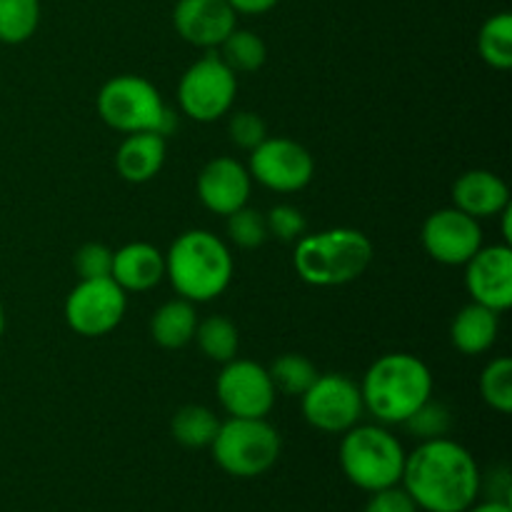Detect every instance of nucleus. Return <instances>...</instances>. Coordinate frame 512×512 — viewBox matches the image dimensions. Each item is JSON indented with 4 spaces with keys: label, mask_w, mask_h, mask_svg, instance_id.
<instances>
[{
    "label": "nucleus",
    "mask_w": 512,
    "mask_h": 512,
    "mask_svg": "<svg viewBox=\"0 0 512 512\" xmlns=\"http://www.w3.org/2000/svg\"><path fill=\"white\" fill-rule=\"evenodd\" d=\"M168 145L158 133H130L115 153V168L128 183H148L160 173Z\"/></svg>",
    "instance_id": "nucleus-19"
},
{
    "label": "nucleus",
    "mask_w": 512,
    "mask_h": 512,
    "mask_svg": "<svg viewBox=\"0 0 512 512\" xmlns=\"http://www.w3.org/2000/svg\"><path fill=\"white\" fill-rule=\"evenodd\" d=\"M220 470L233 478H260L280 458L283 440L265 418H228L210 443Z\"/></svg>",
    "instance_id": "nucleus-7"
},
{
    "label": "nucleus",
    "mask_w": 512,
    "mask_h": 512,
    "mask_svg": "<svg viewBox=\"0 0 512 512\" xmlns=\"http://www.w3.org/2000/svg\"><path fill=\"white\" fill-rule=\"evenodd\" d=\"M268 223V235L278 238L280 243H298L308 233V220L293 205H273L265 215Z\"/></svg>",
    "instance_id": "nucleus-31"
},
{
    "label": "nucleus",
    "mask_w": 512,
    "mask_h": 512,
    "mask_svg": "<svg viewBox=\"0 0 512 512\" xmlns=\"http://www.w3.org/2000/svg\"><path fill=\"white\" fill-rule=\"evenodd\" d=\"M218 428L220 420L205 405H185L173 415V423H170V433H173L175 443L188 450L210 448V443L218 435Z\"/></svg>",
    "instance_id": "nucleus-22"
},
{
    "label": "nucleus",
    "mask_w": 512,
    "mask_h": 512,
    "mask_svg": "<svg viewBox=\"0 0 512 512\" xmlns=\"http://www.w3.org/2000/svg\"><path fill=\"white\" fill-rule=\"evenodd\" d=\"M363 512H420V510L415 508V503L410 500V495L405 493L400 485H393V488L375 490V493H370Z\"/></svg>",
    "instance_id": "nucleus-34"
},
{
    "label": "nucleus",
    "mask_w": 512,
    "mask_h": 512,
    "mask_svg": "<svg viewBox=\"0 0 512 512\" xmlns=\"http://www.w3.org/2000/svg\"><path fill=\"white\" fill-rule=\"evenodd\" d=\"M38 23L40 0H0V43H25L33 38Z\"/></svg>",
    "instance_id": "nucleus-27"
},
{
    "label": "nucleus",
    "mask_w": 512,
    "mask_h": 512,
    "mask_svg": "<svg viewBox=\"0 0 512 512\" xmlns=\"http://www.w3.org/2000/svg\"><path fill=\"white\" fill-rule=\"evenodd\" d=\"M195 328H198L195 303L185 298H175L160 305L150 320V335L165 350L185 348L195 338Z\"/></svg>",
    "instance_id": "nucleus-21"
},
{
    "label": "nucleus",
    "mask_w": 512,
    "mask_h": 512,
    "mask_svg": "<svg viewBox=\"0 0 512 512\" xmlns=\"http://www.w3.org/2000/svg\"><path fill=\"white\" fill-rule=\"evenodd\" d=\"M250 178L248 168L233 158H213L205 163L198 175V198L210 213L225 215L235 213L238 208L248 205L250 198Z\"/></svg>",
    "instance_id": "nucleus-16"
},
{
    "label": "nucleus",
    "mask_w": 512,
    "mask_h": 512,
    "mask_svg": "<svg viewBox=\"0 0 512 512\" xmlns=\"http://www.w3.org/2000/svg\"><path fill=\"white\" fill-rule=\"evenodd\" d=\"M128 308V295L113 278L80 280L65 300V323L83 338H100L115 330Z\"/></svg>",
    "instance_id": "nucleus-10"
},
{
    "label": "nucleus",
    "mask_w": 512,
    "mask_h": 512,
    "mask_svg": "<svg viewBox=\"0 0 512 512\" xmlns=\"http://www.w3.org/2000/svg\"><path fill=\"white\" fill-rule=\"evenodd\" d=\"M235 93H238V73H233L218 53H208L183 73L178 85V103L188 118L198 123H213L230 113Z\"/></svg>",
    "instance_id": "nucleus-8"
},
{
    "label": "nucleus",
    "mask_w": 512,
    "mask_h": 512,
    "mask_svg": "<svg viewBox=\"0 0 512 512\" xmlns=\"http://www.w3.org/2000/svg\"><path fill=\"white\" fill-rule=\"evenodd\" d=\"M228 238L233 240L238 248L253 250L260 248V245L268 240V223H265V215L260 210L248 208H238L235 213L228 215Z\"/></svg>",
    "instance_id": "nucleus-30"
},
{
    "label": "nucleus",
    "mask_w": 512,
    "mask_h": 512,
    "mask_svg": "<svg viewBox=\"0 0 512 512\" xmlns=\"http://www.w3.org/2000/svg\"><path fill=\"white\" fill-rule=\"evenodd\" d=\"M360 395L375 420L403 425L425 400L433 398V373L418 355H380L365 373Z\"/></svg>",
    "instance_id": "nucleus-2"
},
{
    "label": "nucleus",
    "mask_w": 512,
    "mask_h": 512,
    "mask_svg": "<svg viewBox=\"0 0 512 512\" xmlns=\"http://www.w3.org/2000/svg\"><path fill=\"white\" fill-rule=\"evenodd\" d=\"M250 178L275 193H295L313 180L315 160L300 143L290 138H265L250 150Z\"/></svg>",
    "instance_id": "nucleus-11"
},
{
    "label": "nucleus",
    "mask_w": 512,
    "mask_h": 512,
    "mask_svg": "<svg viewBox=\"0 0 512 512\" xmlns=\"http://www.w3.org/2000/svg\"><path fill=\"white\" fill-rule=\"evenodd\" d=\"M500 333V313L480 303H470L455 315L450 340L463 355H480L493 348Z\"/></svg>",
    "instance_id": "nucleus-20"
},
{
    "label": "nucleus",
    "mask_w": 512,
    "mask_h": 512,
    "mask_svg": "<svg viewBox=\"0 0 512 512\" xmlns=\"http://www.w3.org/2000/svg\"><path fill=\"white\" fill-rule=\"evenodd\" d=\"M403 425L415 435V438H420V443H423V440L448 438V430L450 425H453V413H450L443 403L428 398Z\"/></svg>",
    "instance_id": "nucleus-29"
},
{
    "label": "nucleus",
    "mask_w": 512,
    "mask_h": 512,
    "mask_svg": "<svg viewBox=\"0 0 512 512\" xmlns=\"http://www.w3.org/2000/svg\"><path fill=\"white\" fill-rule=\"evenodd\" d=\"M233 255L218 235L188 230L165 255V275L175 293L190 303H208L223 295L233 280Z\"/></svg>",
    "instance_id": "nucleus-3"
},
{
    "label": "nucleus",
    "mask_w": 512,
    "mask_h": 512,
    "mask_svg": "<svg viewBox=\"0 0 512 512\" xmlns=\"http://www.w3.org/2000/svg\"><path fill=\"white\" fill-rule=\"evenodd\" d=\"M465 288L473 303L498 313L512 305V248L508 243L480 248L465 263Z\"/></svg>",
    "instance_id": "nucleus-14"
},
{
    "label": "nucleus",
    "mask_w": 512,
    "mask_h": 512,
    "mask_svg": "<svg viewBox=\"0 0 512 512\" xmlns=\"http://www.w3.org/2000/svg\"><path fill=\"white\" fill-rule=\"evenodd\" d=\"M228 135L238 148L255 150L265 138H268V125L258 113H235L228 123Z\"/></svg>",
    "instance_id": "nucleus-33"
},
{
    "label": "nucleus",
    "mask_w": 512,
    "mask_h": 512,
    "mask_svg": "<svg viewBox=\"0 0 512 512\" xmlns=\"http://www.w3.org/2000/svg\"><path fill=\"white\" fill-rule=\"evenodd\" d=\"M3 330H5V310L3 305H0V335H3Z\"/></svg>",
    "instance_id": "nucleus-37"
},
{
    "label": "nucleus",
    "mask_w": 512,
    "mask_h": 512,
    "mask_svg": "<svg viewBox=\"0 0 512 512\" xmlns=\"http://www.w3.org/2000/svg\"><path fill=\"white\" fill-rule=\"evenodd\" d=\"M270 380H273L275 393L285 395H303L310 385L318 378V368L313 365V360H308L300 353H283L273 360V365L268 368Z\"/></svg>",
    "instance_id": "nucleus-26"
},
{
    "label": "nucleus",
    "mask_w": 512,
    "mask_h": 512,
    "mask_svg": "<svg viewBox=\"0 0 512 512\" xmlns=\"http://www.w3.org/2000/svg\"><path fill=\"white\" fill-rule=\"evenodd\" d=\"M400 488L423 512H465L483 493L473 453L450 438L423 440L405 455Z\"/></svg>",
    "instance_id": "nucleus-1"
},
{
    "label": "nucleus",
    "mask_w": 512,
    "mask_h": 512,
    "mask_svg": "<svg viewBox=\"0 0 512 512\" xmlns=\"http://www.w3.org/2000/svg\"><path fill=\"white\" fill-rule=\"evenodd\" d=\"M193 340L203 350L205 358L215 360V363L225 365L238 355V328L233 325V320L223 318V315H210V318L200 320Z\"/></svg>",
    "instance_id": "nucleus-23"
},
{
    "label": "nucleus",
    "mask_w": 512,
    "mask_h": 512,
    "mask_svg": "<svg viewBox=\"0 0 512 512\" xmlns=\"http://www.w3.org/2000/svg\"><path fill=\"white\" fill-rule=\"evenodd\" d=\"M465 512H512V505L508 500H485V503H475L470 505Z\"/></svg>",
    "instance_id": "nucleus-36"
},
{
    "label": "nucleus",
    "mask_w": 512,
    "mask_h": 512,
    "mask_svg": "<svg viewBox=\"0 0 512 512\" xmlns=\"http://www.w3.org/2000/svg\"><path fill=\"white\" fill-rule=\"evenodd\" d=\"M220 48V60L228 65L233 73H255L265 65V58H268V48H265V40L260 38L253 30H240L235 28Z\"/></svg>",
    "instance_id": "nucleus-24"
},
{
    "label": "nucleus",
    "mask_w": 512,
    "mask_h": 512,
    "mask_svg": "<svg viewBox=\"0 0 512 512\" xmlns=\"http://www.w3.org/2000/svg\"><path fill=\"white\" fill-rule=\"evenodd\" d=\"M228 0H178L173 8V25L185 43L195 48H218L238 25Z\"/></svg>",
    "instance_id": "nucleus-15"
},
{
    "label": "nucleus",
    "mask_w": 512,
    "mask_h": 512,
    "mask_svg": "<svg viewBox=\"0 0 512 512\" xmlns=\"http://www.w3.org/2000/svg\"><path fill=\"white\" fill-rule=\"evenodd\" d=\"M405 448L383 425H353L340 440V470L355 488L365 493L400 485Z\"/></svg>",
    "instance_id": "nucleus-5"
},
{
    "label": "nucleus",
    "mask_w": 512,
    "mask_h": 512,
    "mask_svg": "<svg viewBox=\"0 0 512 512\" xmlns=\"http://www.w3.org/2000/svg\"><path fill=\"white\" fill-rule=\"evenodd\" d=\"M113 270V250L103 243H85L75 253V273L80 280H98L110 278Z\"/></svg>",
    "instance_id": "nucleus-32"
},
{
    "label": "nucleus",
    "mask_w": 512,
    "mask_h": 512,
    "mask_svg": "<svg viewBox=\"0 0 512 512\" xmlns=\"http://www.w3.org/2000/svg\"><path fill=\"white\" fill-rule=\"evenodd\" d=\"M215 393L230 418H265L275 405V388L268 368L253 360L233 358L223 365Z\"/></svg>",
    "instance_id": "nucleus-12"
},
{
    "label": "nucleus",
    "mask_w": 512,
    "mask_h": 512,
    "mask_svg": "<svg viewBox=\"0 0 512 512\" xmlns=\"http://www.w3.org/2000/svg\"><path fill=\"white\" fill-rule=\"evenodd\" d=\"M480 395L498 413L508 415L512 410V360L495 358L485 365L480 375Z\"/></svg>",
    "instance_id": "nucleus-28"
},
{
    "label": "nucleus",
    "mask_w": 512,
    "mask_h": 512,
    "mask_svg": "<svg viewBox=\"0 0 512 512\" xmlns=\"http://www.w3.org/2000/svg\"><path fill=\"white\" fill-rule=\"evenodd\" d=\"M453 203L475 220L493 218L510 205L508 183L490 170H468L455 180Z\"/></svg>",
    "instance_id": "nucleus-17"
},
{
    "label": "nucleus",
    "mask_w": 512,
    "mask_h": 512,
    "mask_svg": "<svg viewBox=\"0 0 512 512\" xmlns=\"http://www.w3.org/2000/svg\"><path fill=\"white\" fill-rule=\"evenodd\" d=\"M278 3L280 0H228L230 8L243 15H263L273 10Z\"/></svg>",
    "instance_id": "nucleus-35"
},
{
    "label": "nucleus",
    "mask_w": 512,
    "mask_h": 512,
    "mask_svg": "<svg viewBox=\"0 0 512 512\" xmlns=\"http://www.w3.org/2000/svg\"><path fill=\"white\" fill-rule=\"evenodd\" d=\"M300 410L305 423L313 425L320 433L343 435L363 418V395L360 385L348 375L325 373L315 378V383L300 395Z\"/></svg>",
    "instance_id": "nucleus-9"
},
{
    "label": "nucleus",
    "mask_w": 512,
    "mask_h": 512,
    "mask_svg": "<svg viewBox=\"0 0 512 512\" xmlns=\"http://www.w3.org/2000/svg\"><path fill=\"white\" fill-rule=\"evenodd\" d=\"M373 263V243L355 228L320 230L295 243V273L315 288H333L358 280Z\"/></svg>",
    "instance_id": "nucleus-4"
},
{
    "label": "nucleus",
    "mask_w": 512,
    "mask_h": 512,
    "mask_svg": "<svg viewBox=\"0 0 512 512\" xmlns=\"http://www.w3.org/2000/svg\"><path fill=\"white\" fill-rule=\"evenodd\" d=\"M98 113L105 125L120 133L173 135L178 118L165 105L163 95L150 80L140 75H115L100 88Z\"/></svg>",
    "instance_id": "nucleus-6"
},
{
    "label": "nucleus",
    "mask_w": 512,
    "mask_h": 512,
    "mask_svg": "<svg viewBox=\"0 0 512 512\" xmlns=\"http://www.w3.org/2000/svg\"><path fill=\"white\" fill-rule=\"evenodd\" d=\"M110 278L125 293H145L165 278V255L150 243H128L113 253Z\"/></svg>",
    "instance_id": "nucleus-18"
},
{
    "label": "nucleus",
    "mask_w": 512,
    "mask_h": 512,
    "mask_svg": "<svg viewBox=\"0 0 512 512\" xmlns=\"http://www.w3.org/2000/svg\"><path fill=\"white\" fill-rule=\"evenodd\" d=\"M425 253L443 265H465L483 248V230L473 215L453 208L435 210L423 223Z\"/></svg>",
    "instance_id": "nucleus-13"
},
{
    "label": "nucleus",
    "mask_w": 512,
    "mask_h": 512,
    "mask_svg": "<svg viewBox=\"0 0 512 512\" xmlns=\"http://www.w3.org/2000/svg\"><path fill=\"white\" fill-rule=\"evenodd\" d=\"M480 58L495 70H508L512 65V15H490L478 33Z\"/></svg>",
    "instance_id": "nucleus-25"
}]
</instances>
